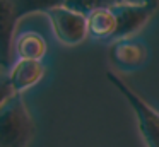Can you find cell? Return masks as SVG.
Returning <instances> with one entry per match:
<instances>
[{
    "label": "cell",
    "mask_w": 159,
    "mask_h": 147,
    "mask_svg": "<svg viewBox=\"0 0 159 147\" xmlns=\"http://www.w3.org/2000/svg\"><path fill=\"white\" fill-rule=\"evenodd\" d=\"M36 125L22 94H14L0 108V147H29Z\"/></svg>",
    "instance_id": "obj_1"
},
{
    "label": "cell",
    "mask_w": 159,
    "mask_h": 147,
    "mask_svg": "<svg viewBox=\"0 0 159 147\" xmlns=\"http://www.w3.org/2000/svg\"><path fill=\"white\" fill-rule=\"evenodd\" d=\"M106 77L118 89V92L127 99L132 111L135 113L139 132H140L145 145L147 147H159V111L145 98H142L130 84H127L118 74L108 72Z\"/></svg>",
    "instance_id": "obj_2"
},
{
    "label": "cell",
    "mask_w": 159,
    "mask_h": 147,
    "mask_svg": "<svg viewBox=\"0 0 159 147\" xmlns=\"http://www.w3.org/2000/svg\"><path fill=\"white\" fill-rule=\"evenodd\" d=\"M50 2H0V67L9 70L14 34L19 21L33 10H46Z\"/></svg>",
    "instance_id": "obj_3"
},
{
    "label": "cell",
    "mask_w": 159,
    "mask_h": 147,
    "mask_svg": "<svg viewBox=\"0 0 159 147\" xmlns=\"http://www.w3.org/2000/svg\"><path fill=\"white\" fill-rule=\"evenodd\" d=\"M50 17L57 39L67 46L80 44L87 36V16L72 9L69 3H53L45 10Z\"/></svg>",
    "instance_id": "obj_4"
},
{
    "label": "cell",
    "mask_w": 159,
    "mask_h": 147,
    "mask_svg": "<svg viewBox=\"0 0 159 147\" xmlns=\"http://www.w3.org/2000/svg\"><path fill=\"white\" fill-rule=\"evenodd\" d=\"M110 9L116 17V33L113 36V41H116L134 38L157 12L159 2H110Z\"/></svg>",
    "instance_id": "obj_5"
},
{
    "label": "cell",
    "mask_w": 159,
    "mask_h": 147,
    "mask_svg": "<svg viewBox=\"0 0 159 147\" xmlns=\"http://www.w3.org/2000/svg\"><path fill=\"white\" fill-rule=\"evenodd\" d=\"M110 60L116 68L135 70V68H140L147 60V48L137 38L116 39L110 46Z\"/></svg>",
    "instance_id": "obj_6"
},
{
    "label": "cell",
    "mask_w": 159,
    "mask_h": 147,
    "mask_svg": "<svg viewBox=\"0 0 159 147\" xmlns=\"http://www.w3.org/2000/svg\"><path fill=\"white\" fill-rule=\"evenodd\" d=\"M43 77H45V65L39 60L17 58V62L9 68V82L16 94H22L24 91L31 89Z\"/></svg>",
    "instance_id": "obj_7"
},
{
    "label": "cell",
    "mask_w": 159,
    "mask_h": 147,
    "mask_svg": "<svg viewBox=\"0 0 159 147\" xmlns=\"http://www.w3.org/2000/svg\"><path fill=\"white\" fill-rule=\"evenodd\" d=\"M87 33L96 39H111L116 33V17L110 9V2H101L87 14Z\"/></svg>",
    "instance_id": "obj_8"
},
{
    "label": "cell",
    "mask_w": 159,
    "mask_h": 147,
    "mask_svg": "<svg viewBox=\"0 0 159 147\" xmlns=\"http://www.w3.org/2000/svg\"><path fill=\"white\" fill-rule=\"evenodd\" d=\"M14 50L21 60H43L48 51L45 38L36 31H24L14 41Z\"/></svg>",
    "instance_id": "obj_9"
},
{
    "label": "cell",
    "mask_w": 159,
    "mask_h": 147,
    "mask_svg": "<svg viewBox=\"0 0 159 147\" xmlns=\"http://www.w3.org/2000/svg\"><path fill=\"white\" fill-rule=\"evenodd\" d=\"M16 92L12 91V85L9 82V70L0 72V108L14 96Z\"/></svg>",
    "instance_id": "obj_10"
},
{
    "label": "cell",
    "mask_w": 159,
    "mask_h": 147,
    "mask_svg": "<svg viewBox=\"0 0 159 147\" xmlns=\"http://www.w3.org/2000/svg\"><path fill=\"white\" fill-rule=\"evenodd\" d=\"M2 70H4V68H2V67H0V72H2Z\"/></svg>",
    "instance_id": "obj_11"
}]
</instances>
